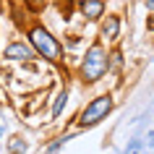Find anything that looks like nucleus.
Instances as JSON below:
<instances>
[{
  "label": "nucleus",
  "mask_w": 154,
  "mask_h": 154,
  "mask_svg": "<svg viewBox=\"0 0 154 154\" xmlns=\"http://www.w3.org/2000/svg\"><path fill=\"white\" fill-rule=\"evenodd\" d=\"M107 71H110V52L105 50L102 39H97L84 52L81 65H79V76H81L84 84H97L107 76Z\"/></svg>",
  "instance_id": "nucleus-1"
},
{
  "label": "nucleus",
  "mask_w": 154,
  "mask_h": 154,
  "mask_svg": "<svg viewBox=\"0 0 154 154\" xmlns=\"http://www.w3.org/2000/svg\"><path fill=\"white\" fill-rule=\"evenodd\" d=\"M26 39H29V45L34 47L37 57H45L47 63H55V65L63 63V45H60V42L52 37V32L45 29L42 24L26 26Z\"/></svg>",
  "instance_id": "nucleus-2"
},
{
  "label": "nucleus",
  "mask_w": 154,
  "mask_h": 154,
  "mask_svg": "<svg viewBox=\"0 0 154 154\" xmlns=\"http://www.w3.org/2000/svg\"><path fill=\"white\" fill-rule=\"evenodd\" d=\"M115 110V99L112 94H99V97L89 99L86 102V107L81 110V115H79V128L86 131V128H94V125H99L102 120H107V115Z\"/></svg>",
  "instance_id": "nucleus-3"
},
{
  "label": "nucleus",
  "mask_w": 154,
  "mask_h": 154,
  "mask_svg": "<svg viewBox=\"0 0 154 154\" xmlns=\"http://www.w3.org/2000/svg\"><path fill=\"white\" fill-rule=\"evenodd\" d=\"M3 57L5 60H32V57H37V52H34V47L29 45V39H16V42H11L8 47L3 50Z\"/></svg>",
  "instance_id": "nucleus-4"
},
{
  "label": "nucleus",
  "mask_w": 154,
  "mask_h": 154,
  "mask_svg": "<svg viewBox=\"0 0 154 154\" xmlns=\"http://www.w3.org/2000/svg\"><path fill=\"white\" fill-rule=\"evenodd\" d=\"M120 26H123V18L118 16V13H107V16L102 18V24H99V37L105 42H118Z\"/></svg>",
  "instance_id": "nucleus-5"
},
{
  "label": "nucleus",
  "mask_w": 154,
  "mask_h": 154,
  "mask_svg": "<svg viewBox=\"0 0 154 154\" xmlns=\"http://www.w3.org/2000/svg\"><path fill=\"white\" fill-rule=\"evenodd\" d=\"M79 13L86 21H102L107 13V3L105 0H79Z\"/></svg>",
  "instance_id": "nucleus-6"
},
{
  "label": "nucleus",
  "mask_w": 154,
  "mask_h": 154,
  "mask_svg": "<svg viewBox=\"0 0 154 154\" xmlns=\"http://www.w3.org/2000/svg\"><path fill=\"white\" fill-rule=\"evenodd\" d=\"M123 154H154V131H149L144 136L131 138Z\"/></svg>",
  "instance_id": "nucleus-7"
},
{
  "label": "nucleus",
  "mask_w": 154,
  "mask_h": 154,
  "mask_svg": "<svg viewBox=\"0 0 154 154\" xmlns=\"http://www.w3.org/2000/svg\"><path fill=\"white\" fill-rule=\"evenodd\" d=\"M65 105H68V89H60V91H57V97H55V102H52L50 115H52V118H60L63 110H65Z\"/></svg>",
  "instance_id": "nucleus-8"
},
{
  "label": "nucleus",
  "mask_w": 154,
  "mask_h": 154,
  "mask_svg": "<svg viewBox=\"0 0 154 154\" xmlns=\"http://www.w3.org/2000/svg\"><path fill=\"white\" fill-rule=\"evenodd\" d=\"M26 149H29V144H26V138H21V136H13L8 141V154H26Z\"/></svg>",
  "instance_id": "nucleus-9"
},
{
  "label": "nucleus",
  "mask_w": 154,
  "mask_h": 154,
  "mask_svg": "<svg viewBox=\"0 0 154 154\" xmlns=\"http://www.w3.org/2000/svg\"><path fill=\"white\" fill-rule=\"evenodd\" d=\"M73 136H76V133H65V136H57L55 141H52V144H47V146H45V154H55L57 149H60L63 144H68V141H71Z\"/></svg>",
  "instance_id": "nucleus-10"
},
{
  "label": "nucleus",
  "mask_w": 154,
  "mask_h": 154,
  "mask_svg": "<svg viewBox=\"0 0 154 154\" xmlns=\"http://www.w3.org/2000/svg\"><path fill=\"white\" fill-rule=\"evenodd\" d=\"M50 5V0H24V8L29 11V13H39V11H45Z\"/></svg>",
  "instance_id": "nucleus-11"
},
{
  "label": "nucleus",
  "mask_w": 154,
  "mask_h": 154,
  "mask_svg": "<svg viewBox=\"0 0 154 154\" xmlns=\"http://www.w3.org/2000/svg\"><path fill=\"white\" fill-rule=\"evenodd\" d=\"M110 71H115V73L123 71V55H120V50H112V52H110Z\"/></svg>",
  "instance_id": "nucleus-12"
},
{
  "label": "nucleus",
  "mask_w": 154,
  "mask_h": 154,
  "mask_svg": "<svg viewBox=\"0 0 154 154\" xmlns=\"http://www.w3.org/2000/svg\"><path fill=\"white\" fill-rule=\"evenodd\" d=\"M146 32H154V11H152V16L146 18Z\"/></svg>",
  "instance_id": "nucleus-13"
},
{
  "label": "nucleus",
  "mask_w": 154,
  "mask_h": 154,
  "mask_svg": "<svg viewBox=\"0 0 154 154\" xmlns=\"http://www.w3.org/2000/svg\"><path fill=\"white\" fill-rule=\"evenodd\" d=\"M144 5H146V11L152 13V11H154V0H144Z\"/></svg>",
  "instance_id": "nucleus-14"
},
{
  "label": "nucleus",
  "mask_w": 154,
  "mask_h": 154,
  "mask_svg": "<svg viewBox=\"0 0 154 154\" xmlns=\"http://www.w3.org/2000/svg\"><path fill=\"white\" fill-rule=\"evenodd\" d=\"M3 133H5V125H3V123H0V138H3Z\"/></svg>",
  "instance_id": "nucleus-15"
}]
</instances>
